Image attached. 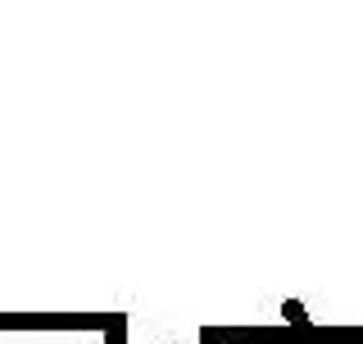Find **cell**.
<instances>
[{
  "label": "cell",
  "mask_w": 363,
  "mask_h": 344,
  "mask_svg": "<svg viewBox=\"0 0 363 344\" xmlns=\"http://www.w3.org/2000/svg\"><path fill=\"white\" fill-rule=\"evenodd\" d=\"M109 344H123V317H113V326H109Z\"/></svg>",
  "instance_id": "cell-2"
},
{
  "label": "cell",
  "mask_w": 363,
  "mask_h": 344,
  "mask_svg": "<svg viewBox=\"0 0 363 344\" xmlns=\"http://www.w3.org/2000/svg\"><path fill=\"white\" fill-rule=\"evenodd\" d=\"M281 317H286L291 326H300V331L309 326V313H304V304H300V299H286V304H281Z\"/></svg>",
  "instance_id": "cell-1"
}]
</instances>
